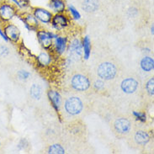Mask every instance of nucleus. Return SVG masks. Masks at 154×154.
I'll return each instance as SVG.
<instances>
[{"label": "nucleus", "instance_id": "f257e3e1", "mask_svg": "<svg viewBox=\"0 0 154 154\" xmlns=\"http://www.w3.org/2000/svg\"><path fill=\"white\" fill-rule=\"evenodd\" d=\"M97 74L102 80L109 81L116 79L118 74V69L116 64L111 62H103L97 67Z\"/></svg>", "mask_w": 154, "mask_h": 154}, {"label": "nucleus", "instance_id": "f03ea898", "mask_svg": "<svg viewBox=\"0 0 154 154\" xmlns=\"http://www.w3.org/2000/svg\"><path fill=\"white\" fill-rule=\"evenodd\" d=\"M18 14V8L14 4L8 2H2L0 4V22L8 23Z\"/></svg>", "mask_w": 154, "mask_h": 154}, {"label": "nucleus", "instance_id": "7ed1b4c3", "mask_svg": "<svg viewBox=\"0 0 154 154\" xmlns=\"http://www.w3.org/2000/svg\"><path fill=\"white\" fill-rule=\"evenodd\" d=\"M65 110L71 116H78L82 112L83 104L82 100L77 96H72L67 98L64 104Z\"/></svg>", "mask_w": 154, "mask_h": 154}, {"label": "nucleus", "instance_id": "20e7f679", "mask_svg": "<svg viewBox=\"0 0 154 154\" xmlns=\"http://www.w3.org/2000/svg\"><path fill=\"white\" fill-rule=\"evenodd\" d=\"M71 86L76 91H87L91 86V82L86 75L77 73L71 79Z\"/></svg>", "mask_w": 154, "mask_h": 154}, {"label": "nucleus", "instance_id": "39448f33", "mask_svg": "<svg viewBox=\"0 0 154 154\" xmlns=\"http://www.w3.org/2000/svg\"><path fill=\"white\" fill-rule=\"evenodd\" d=\"M114 130L118 135L120 136H125L127 134H129L131 131V127H132V124L130 120L127 118H118L116 119L114 124Z\"/></svg>", "mask_w": 154, "mask_h": 154}, {"label": "nucleus", "instance_id": "423d86ee", "mask_svg": "<svg viewBox=\"0 0 154 154\" xmlns=\"http://www.w3.org/2000/svg\"><path fill=\"white\" fill-rule=\"evenodd\" d=\"M4 34L8 39V42H11L14 44L19 43L20 40V31L16 25L11 23H5L3 27Z\"/></svg>", "mask_w": 154, "mask_h": 154}, {"label": "nucleus", "instance_id": "0eeeda50", "mask_svg": "<svg viewBox=\"0 0 154 154\" xmlns=\"http://www.w3.org/2000/svg\"><path fill=\"white\" fill-rule=\"evenodd\" d=\"M139 83H138L137 79L132 78V77H128L125 79L121 82V88L122 91L125 94H134L135 92L137 90Z\"/></svg>", "mask_w": 154, "mask_h": 154}, {"label": "nucleus", "instance_id": "6e6552de", "mask_svg": "<svg viewBox=\"0 0 154 154\" xmlns=\"http://www.w3.org/2000/svg\"><path fill=\"white\" fill-rule=\"evenodd\" d=\"M33 14L43 24H50L53 17L52 13L44 8H35L33 9Z\"/></svg>", "mask_w": 154, "mask_h": 154}, {"label": "nucleus", "instance_id": "1a4fd4ad", "mask_svg": "<svg viewBox=\"0 0 154 154\" xmlns=\"http://www.w3.org/2000/svg\"><path fill=\"white\" fill-rule=\"evenodd\" d=\"M37 39L39 43L44 49H50L52 46V37L51 35L46 30H38L37 31Z\"/></svg>", "mask_w": 154, "mask_h": 154}, {"label": "nucleus", "instance_id": "9d476101", "mask_svg": "<svg viewBox=\"0 0 154 154\" xmlns=\"http://www.w3.org/2000/svg\"><path fill=\"white\" fill-rule=\"evenodd\" d=\"M51 23L57 29H62L68 25L69 20L67 15L64 14L63 13H58L53 15Z\"/></svg>", "mask_w": 154, "mask_h": 154}, {"label": "nucleus", "instance_id": "9b49d317", "mask_svg": "<svg viewBox=\"0 0 154 154\" xmlns=\"http://www.w3.org/2000/svg\"><path fill=\"white\" fill-rule=\"evenodd\" d=\"M21 20L24 22L26 28H28L29 30L30 29L31 30H38L39 21L32 14H29V13L24 14L21 16Z\"/></svg>", "mask_w": 154, "mask_h": 154}, {"label": "nucleus", "instance_id": "f8f14e48", "mask_svg": "<svg viewBox=\"0 0 154 154\" xmlns=\"http://www.w3.org/2000/svg\"><path fill=\"white\" fill-rule=\"evenodd\" d=\"M134 141L139 146H145L150 141V136L145 131L138 130L134 134Z\"/></svg>", "mask_w": 154, "mask_h": 154}, {"label": "nucleus", "instance_id": "ddd939ff", "mask_svg": "<svg viewBox=\"0 0 154 154\" xmlns=\"http://www.w3.org/2000/svg\"><path fill=\"white\" fill-rule=\"evenodd\" d=\"M48 97H49L51 103L52 104V106L57 110H58L61 106V104H62V99H61L60 94L55 90H50L48 92Z\"/></svg>", "mask_w": 154, "mask_h": 154}, {"label": "nucleus", "instance_id": "4468645a", "mask_svg": "<svg viewBox=\"0 0 154 154\" xmlns=\"http://www.w3.org/2000/svg\"><path fill=\"white\" fill-rule=\"evenodd\" d=\"M98 8H99L98 0H83L82 4V8L85 12H94L98 9Z\"/></svg>", "mask_w": 154, "mask_h": 154}, {"label": "nucleus", "instance_id": "2eb2a0df", "mask_svg": "<svg viewBox=\"0 0 154 154\" xmlns=\"http://www.w3.org/2000/svg\"><path fill=\"white\" fill-rule=\"evenodd\" d=\"M49 6L56 14L64 13L66 10V4L64 0H50Z\"/></svg>", "mask_w": 154, "mask_h": 154}, {"label": "nucleus", "instance_id": "dca6fc26", "mask_svg": "<svg viewBox=\"0 0 154 154\" xmlns=\"http://www.w3.org/2000/svg\"><path fill=\"white\" fill-rule=\"evenodd\" d=\"M141 67L143 71L151 72L153 70L154 62L153 59L150 57H145L141 61Z\"/></svg>", "mask_w": 154, "mask_h": 154}, {"label": "nucleus", "instance_id": "f3484780", "mask_svg": "<svg viewBox=\"0 0 154 154\" xmlns=\"http://www.w3.org/2000/svg\"><path fill=\"white\" fill-rule=\"evenodd\" d=\"M56 51L58 54H63V52L66 50V46H67V38L65 37H57L56 39Z\"/></svg>", "mask_w": 154, "mask_h": 154}, {"label": "nucleus", "instance_id": "a211bd4d", "mask_svg": "<svg viewBox=\"0 0 154 154\" xmlns=\"http://www.w3.org/2000/svg\"><path fill=\"white\" fill-rule=\"evenodd\" d=\"M30 94L35 100H40L42 94V87L39 84H36V83L33 84L30 88Z\"/></svg>", "mask_w": 154, "mask_h": 154}, {"label": "nucleus", "instance_id": "6ab92c4d", "mask_svg": "<svg viewBox=\"0 0 154 154\" xmlns=\"http://www.w3.org/2000/svg\"><path fill=\"white\" fill-rule=\"evenodd\" d=\"M83 51H84V57L85 59H88L90 53H91V44H90V39L88 36H85L83 42Z\"/></svg>", "mask_w": 154, "mask_h": 154}, {"label": "nucleus", "instance_id": "aec40b11", "mask_svg": "<svg viewBox=\"0 0 154 154\" xmlns=\"http://www.w3.org/2000/svg\"><path fill=\"white\" fill-rule=\"evenodd\" d=\"M51 58L46 52H42L37 57V62L42 66H48L51 63Z\"/></svg>", "mask_w": 154, "mask_h": 154}, {"label": "nucleus", "instance_id": "412c9836", "mask_svg": "<svg viewBox=\"0 0 154 154\" xmlns=\"http://www.w3.org/2000/svg\"><path fill=\"white\" fill-rule=\"evenodd\" d=\"M70 49H71L72 53H74V54L79 55V56L81 55V53H82V46H81V43H80L79 40H74L73 42H72Z\"/></svg>", "mask_w": 154, "mask_h": 154}, {"label": "nucleus", "instance_id": "4be33fe9", "mask_svg": "<svg viewBox=\"0 0 154 154\" xmlns=\"http://www.w3.org/2000/svg\"><path fill=\"white\" fill-rule=\"evenodd\" d=\"M65 152V150L63 146L59 144H53L49 147L48 149V153H54V154H63Z\"/></svg>", "mask_w": 154, "mask_h": 154}, {"label": "nucleus", "instance_id": "5701e85b", "mask_svg": "<svg viewBox=\"0 0 154 154\" xmlns=\"http://www.w3.org/2000/svg\"><path fill=\"white\" fill-rule=\"evenodd\" d=\"M146 89L147 93L150 94L151 96H153L154 94V79L152 78L148 80V82L146 84Z\"/></svg>", "mask_w": 154, "mask_h": 154}, {"label": "nucleus", "instance_id": "b1692460", "mask_svg": "<svg viewBox=\"0 0 154 154\" xmlns=\"http://www.w3.org/2000/svg\"><path fill=\"white\" fill-rule=\"evenodd\" d=\"M68 9H69V11H70V13H71L72 16L73 17V19H74V20H79V19H80L81 15H80V14H79V11L77 10V8H74L72 5H69Z\"/></svg>", "mask_w": 154, "mask_h": 154}, {"label": "nucleus", "instance_id": "393cba45", "mask_svg": "<svg viewBox=\"0 0 154 154\" xmlns=\"http://www.w3.org/2000/svg\"><path fill=\"white\" fill-rule=\"evenodd\" d=\"M29 75H30V73L29 72L25 71V70H20L17 72V76L20 80H26L29 78Z\"/></svg>", "mask_w": 154, "mask_h": 154}, {"label": "nucleus", "instance_id": "a878e982", "mask_svg": "<svg viewBox=\"0 0 154 154\" xmlns=\"http://www.w3.org/2000/svg\"><path fill=\"white\" fill-rule=\"evenodd\" d=\"M9 54V49L8 46H0V57H5Z\"/></svg>", "mask_w": 154, "mask_h": 154}, {"label": "nucleus", "instance_id": "bb28decb", "mask_svg": "<svg viewBox=\"0 0 154 154\" xmlns=\"http://www.w3.org/2000/svg\"><path fill=\"white\" fill-rule=\"evenodd\" d=\"M133 115L137 117V119L141 121H146V115L144 113H140V112H134Z\"/></svg>", "mask_w": 154, "mask_h": 154}, {"label": "nucleus", "instance_id": "cd10ccee", "mask_svg": "<svg viewBox=\"0 0 154 154\" xmlns=\"http://www.w3.org/2000/svg\"><path fill=\"white\" fill-rule=\"evenodd\" d=\"M20 3V8H27L29 6V0H18Z\"/></svg>", "mask_w": 154, "mask_h": 154}, {"label": "nucleus", "instance_id": "c85d7f7f", "mask_svg": "<svg viewBox=\"0 0 154 154\" xmlns=\"http://www.w3.org/2000/svg\"><path fill=\"white\" fill-rule=\"evenodd\" d=\"M94 86H95L97 89H101V88H104V82L101 81V80H98L94 84Z\"/></svg>", "mask_w": 154, "mask_h": 154}, {"label": "nucleus", "instance_id": "c756f323", "mask_svg": "<svg viewBox=\"0 0 154 154\" xmlns=\"http://www.w3.org/2000/svg\"><path fill=\"white\" fill-rule=\"evenodd\" d=\"M0 35H1L2 39H4L5 42H8V39L6 37V35H5V34H4V29H3V28H1V27H0Z\"/></svg>", "mask_w": 154, "mask_h": 154}, {"label": "nucleus", "instance_id": "7c9ffc66", "mask_svg": "<svg viewBox=\"0 0 154 154\" xmlns=\"http://www.w3.org/2000/svg\"><path fill=\"white\" fill-rule=\"evenodd\" d=\"M10 2L14 4L15 6H17L18 8H20V3H19V1L18 0H10Z\"/></svg>", "mask_w": 154, "mask_h": 154}, {"label": "nucleus", "instance_id": "2f4dec72", "mask_svg": "<svg viewBox=\"0 0 154 154\" xmlns=\"http://www.w3.org/2000/svg\"><path fill=\"white\" fill-rule=\"evenodd\" d=\"M0 146H1V142H0Z\"/></svg>", "mask_w": 154, "mask_h": 154}]
</instances>
